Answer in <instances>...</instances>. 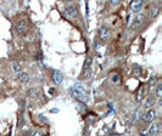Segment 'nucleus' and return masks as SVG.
Wrapping results in <instances>:
<instances>
[{"label":"nucleus","instance_id":"423d86ee","mask_svg":"<svg viewBox=\"0 0 162 136\" xmlns=\"http://www.w3.org/2000/svg\"><path fill=\"white\" fill-rule=\"evenodd\" d=\"M62 80H63L62 73L60 71H54L52 72V82H54V84L55 85H60L62 83Z\"/></svg>","mask_w":162,"mask_h":136},{"label":"nucleus","instance_id":"39448f33","mask_svg":"<svg viewBox=\"0 0 162 136\" xmlns=\"http://www.w3.org/2000/svg\"><path fill=\"white\" fill-rule=\"evenodd\" d=\"M141 118H143V120H144L145 123H152V122L155 120V118H156V112H155V110H149Z\"/></svg>","mask_w":162,"mask_h":136},{"label":"nucleus","instance_id":"2eb2a0df","mask_svg":"<svg viewBox=\"0 0 162 136\" xmlns=\"http://www.w3.org/2000/svg\"><path fill=\"white\" fill-rule=\"evenodd\" d=\"M111 80L113 83H118L119 82V76L117 73H111Z\"/></svg>","mask_w":162,"mask_h":136},{"label":"nucleus","instance_id":"9b49d317","mask_svg":"<svg viewBox=\"0 0 162 136\" xmlns=\"http://www.w3.org/2000/svg\"><path fill=\"white\" fill-rule=\"evenodd\" d=\"M21 64L17 62V61H12L11 62V71H12V73H16V74H18V73H21Z\"/></svg>","mask_w":162,"mask_h":136},{"label":"nucleus","instance_id":"dca6fc26","mask_svg":"<svg viewBox=\"0 0 162 136\" xmlns=\"http://www.w3.org/2000/svg\"><path fill=\"white\" fill-rule=\"evenodd\" d=\"M28 94H29V96L34 97V98L38 96V91H37V89H34V88H33V89H30V90L28 91Z\"/></svg>","mask_w":162,"mask_h":136},{"label":"nucleus","instance_id":"a211bd4d","mask_svg":"<svg viewBox=\"0 0 162 136\" xmlns=\"http://www.w3.org/2000/svg\"><path fill=\"white\" fill-rule=\"evenodd\" d=\"M158 12H160V11H158V9H157V8H154V9L151 10V17H152V18H155V17L158 15Z\"/></svg>","mask_w":162,"mask_h":136},{"label":"nucleus","instance_id":"0eeeda50","mask_svg":"<svg viewBox=\"0 0 162 136\" xmlns=\"http://www.w3.org/2000/svg\"><path fill=\"white\" fill-rule=\"evenodd\" d=\"M143 5H144V3L141 2V0H134V2L131 3V10L133 12H138V11L141 10Z\"/></svg>","mask_w":162,"mask_h":136},{"label":"nucleus","instance_id":"6e6552de","mask_svg":"<svg viewBox=\"0 0 162 136\" xmlns=\"http://www.w3.org/2000/svg\"><path fill=\"white\" fill-rule=\"evenodd\" d=\"M90 66H91V57H87L85 58V62H84V66H83V70H84V78L89 77L90 74Z\"/></svg>","mask_w":162,"mask_h":136},{"label":"nucleus","instance_id":"f03ea898","mask_svg":"<svg viewBox=\"0 0 162 136\" xmlns=\"http://www.w3.org/2000/svg\"><path fill=\"white\" fill-rule=\"evenodd\" d=\"M63 16L65 18H67L70 21H75V18L78 16V11L75 6H67L63 10Z\"/></svg>","mask_w":162,"mask_h":136},{"label":"nucleus","instance_id":"f257e3e1","mask_svg":"<svg viewBox=\"0 0 162 136\" xmlns=\"http://www.w3.org/2000/svg\"><path fill=\"white\" fill-rule=\"evenodd\" d=\"M73 96L78 101L83 102V104H87V102L89 101L88 92H87V90H85V88H84V85L82 83H76L75 84V86H73Z\"/></svg>","mask_w":162,"mask_h":136},{"label":"nucleus","instance_id":"f3484780","mask_svg":"<svg viewBox=\"0 0 162 136\" xmlns=\"http://www.w3.org/2000/svg\"><path fill=\"white\" fill-rule=\"evenodd\" d=\"M156 95H157V97H162V85L161 84L157 85V88H156Z\"/></svg>","mask_w":162,"mask_h":136},{"label":"nucleus","instance_id":"f8f14e48","mask_svg":"<svg viewBox=\"0 0 162 136\" xmlns=\"http://www.w3.org/2000/svg\"><path fill=\"white\" fill-rule=\"evenodd\" d=\"M154 104H155L154 97H152V96H148L146 100H145V102H144V107H145V108H151V107L154 106Z\"/></svg>","mask_w":162,"mask_h":136},{"label":"nucleus","instance_id":"1a4fd4ad","mask_svg":"<svg viewBox=\"0 0 162 136\" xmlns=\"http://www.w3.org/2000/svg\"><path fill=\"white\" fill-rule=\"evenodd\" d=\"M143 21H144V16H143V15H138V16L133 20V22H132V24H131V29H135L137 27H139Z\"/></svg>","mask_w":162,"mask_h":136},{"label":"nucleus","instance_id":"6ab92c4d","mask_svg":"<svg viewBox=\"0 0 162 136\" xmlns=\"http://www.w3.org/2000/svg\"><path fill=\"white\" fill-rule=\"evenodd\" d=\"M33 136H43V132H42L40 130H37V131H34Z\"/></svg>","mask_w":162,"mask_h":136},{"label":"nucleus","instance_id":"20e7f679","mask_svg":"<svg viewBox=\"0 0 162 136\" xmlns=\"http://www.w3.org/2000/svg\"><path fill=\"white\" fill-rule=\"evenodd\" d=\"M15 29L18 34H24L27 32V21L24 18L22 20H18L16 22V26H15Z\"/></svg>","mask_w":162,"mask_h":136},{"label":"nucleus","instance_id":"4468645a","mask_svg":"<svg viewBox=\"0 0 162 136\" xmlns=\"http://www.w3.org/2000/svg\"><path fill=\"white\" fill-rule=\"evenodd\" d=\"M143 95H144V88H139L138 94H137V101H138V102H140V101H141Z\"/></svg>","mask_w":162,"mask_h":136},{"label":"nucleus","instance_id":"9d476101","mask_svg":"<svg viewBox=\"0 0 162 136\" xmlns=\"http://www.w3.org/2000/svg\"><path fill=\"white\" fill-rule=\"evenodd\" d=\"M149 134L150 135H156V134H158V131H160V124L158 123H152L151 125H150V128H149Z\"/></svg>","mask_w":162,"mask_h":136},{"label":"nucleus","instance_id":"aec40b11","mask_svg":"<svg viewBox=\"0 0 162 136\" xmlns=\"http://www.w3.org/2000/svg\"><path fill=\"white\" fill-rule=\"evenodd\" d=\"M117 4H118L117 0H112V2H111V5H117Z\"/></svg>","mask_w":162,"mask_h":136},{"label":"nucleus","instance_id":"ddd939ff","mask_svg":"<svg viewBox=\"0 0 162 136\" xmlns=\"http://www.w3.org/2000/svg\"><path fill=\"white\" fill-rule=\"evenodd\" d=\"M18 79L22 83H27V82H29V74L26 72H21V73H18Z\"/></svg>","mask_w":162,"mask_h":136},{"label":"nucleus","instance_id":"7ed1b4c3","mask_svg":"<svg viewBox=\"0 0 162 136\" xmlns=\"http://www.w3.org/2000/svg\"><path fill=\"white\" fill-rule=\"evenodd\" d=\"M110 37H111L110 29H109L106 26L100 27V29H99V38H100V40H101V42H107V40L110 39Z\"/></svg>","mask_w":162,"mask_h":136}]
</instances>
